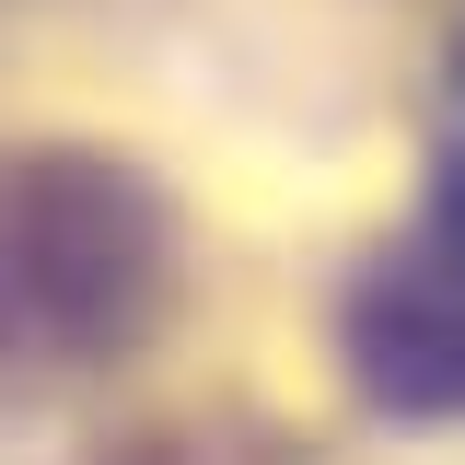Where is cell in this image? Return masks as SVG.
Instances as JSON below:
<instances>
[{"label": "cell", "mask_w": 465, "mask_h": 465, "mask_svg": "<svg viewBox=\"0 0 465 465\" xmlns=\"http://www.w3.org/2000/svg\"><path fill=\"white\" fill-rule=\"evenodd\" d=\"M338 338H349V372L372 384V407H396V419H465V268L430 232L349 291Z\"/></svg>", "instance_id": "2"}, {"label": "cell", "mask_w": 465, "mask_h": 465, "mask_svg": "<svg viewBox=\"0 0 465 465\" xmlns=\"http://www.w3.org/2000/svg\"><path fill=\"white\" fill-rule=\"evenodd\" d=\"M454 70H465V58H454Z\"/></svg>", "instance_id": "3"}, {"label": "cell", "mask_w": 465, "mask_h": 465, "mask_svg": "<svg viewBox=\"0 0 465 465\" xmlns=\"http://www.w3.org/2000/svg\"><path fill=\"white\" fill-rule=\"evenodd\" d=\"M163 302V198L94 152L0 163V361L82 372L152 326Z\"/></svg>", "instance_id": "1"}]
</instances>
